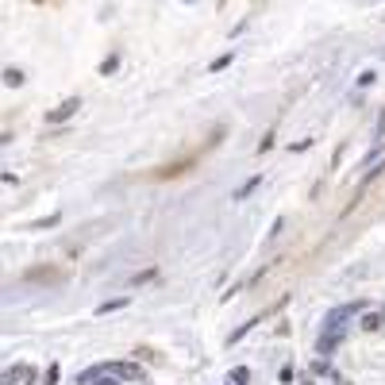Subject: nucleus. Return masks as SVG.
Here are the masks:
<instances>
[{
  "label": "nucleus",
  "mask_w": 385,
  "mask_h": 385,
  "mask_svg": "<svg viewBox=\"0 0 385 385\" xmlns=\"http://www.w3.org/2000/svg\"><path fill=\"white\" fill-rule=\"evenodd\" d=\"M4 85H12V89H19V85H24V74H19L16 66H8V69H4Z\"/></svg>",
  "instance_id": "10"
},
{
  "label": "nucleus",
  "mask_w": 385,
  "mask_h": 385,
  "mask_svg": "<svg viewBox=\"0 0 385 385\" xmlns=\"http://www.w3.org/2000/svg\"><path fill=\"white\" fill-rule=\"evenodd\" d=\"M359 85H374V69H362V74H359Z\"/></svg>",
  "instance_id": "16"
},
{
  "label": "nucleus",
  "mask_w": 385,
  "mask_h": 385,
  "mask_svg": "<svg viewBox=\"0 0 385 385\" xmlns=\"http://www.w3.org/2000/svg\"><path fill=\"white\" fill-rule=\"evenodd\" d=\"M339 385H351V382H339Z\"/></svg>",
  "instance_id": "18"
},
{
  "label": "nucleus",
  "mask_w": 385,
  "mask_h": 385,
  "mask_svg": "<svg viewBox=\"0 0 385 385\" xmlns=\"http://www.w3.org/2000/svg\"><path fill=\"white\" fill-rule=\"evenodd\" d=\"M108 374H116L120 382H139L142 366H139V362H108Z\"/></svg>",
  "instance_id": "2"
},
{
  "label": "nucleus",
  "mask_w": 385,
  "mask_h": 385,
  "mask_svg": "<svg viewBox=\"0 0 385 385\" xmlns=\"http://www.w3.org/2000/svg\"><path fill=\"white\" fill-rule=\"evenodd\" d=\"M127 304H131V297H112V301H104V304H97V312H101V316H108V312H120V309H127Z\"/></svg>",
  "instance_id": "5"
},
{
  "label": "nucleus",
  "mask_w": 385,
  "mask_h": 385,
  "mask_svg": "<svg viewBox=\"0 0 385 385\" xmlns=\"http://www.w3.org/2000/svg\"><path fill=\"white\" fill-rule=\"evenodd\" d=\"M58 377H62V366H58V362H51L47 374H42V385H58Z\"/></svg>",
  "instance_id": "11"
},
{
  "label": "nucleus",
  "mask_w": 385,
  "mask_h": 385,
  "mask_svg": "<svg viewBox=\"0 0 385 385\" xmlns=\"http://www.w3.org/2000/svg\"><path fill=\"white\" fill-rule=\"evenodd\" d=\"M309 147H312V139H297L293 147H289V151H293V154H301V151H309Z\"/></svg>",
  "instance_id": "12"
},
{
  "label": "nucleus",
  "mask_w": 385,
  "mask_h": 385,
  "mask_svg": "<svg viewBox=\"0 0 385 385\" xmlns=\"http://www.w3.org/2000/svg\"><path fill=\"white\" fill-rule=\"evenodd\" d=\"M259 185H262V177H259V174H254V177H251V181H247V185H239V189H235V201H247V197H251V192H254V189H259Z\"/></svg>",
  "instance_id": "6"
},
{
  "label": "nucleus",
  "mask_w": 385,
  "mask_h": 385,
  "mask_svg": "<svg viewBox=\"0 0 385 385\" xmlns=\"http://www.w3.org/2000/svg\"><path fill=\"white\" fill-rule=\"evenodd\" d=\"M227 382H231V385H251V370H247V366H235L231 374H227Z\"/></svg>",
  "instance_id": "8"
},
{
  "label": "nucleus",
  "mask_w": 385,
  "mask_h": 385,
  "mask_svg": "<svg viewBox=\"0 0 385 385\" xmlns=\"http://www.w3.org/2000/svg\"><path fill=\"white\" fill-rule=\"evenodd\" d=\"M151 277H154V270H139V274H135L131 281H135V285H142V281H151Z\"/></svg>",
  "instance_id": "13"
},
{
  "label": "nucleus",
  "mask_w": 385,
  "mask_h": 385,
  "mask_svg": "<svg viewBox=\"0 0 385 385\" xmlns=\"http://www.w3.org/2000/svg\"><path fill=\"white\" fill-rule=\"evenodd\" d=\"M227 66H231V54H224V58L212 62V74H216V69H227Z\"/></svg>",
  "instance_id": "14"
},
{
  "label": "nucleus",
  "mask_w": 385,
  "mask_h": 385,
  "mask_svg": "<svg viewBox=\"0 0 385 385\" xmlns=\"http://www.w3.org/2000/svg\"><path fill=\"white\" fill-rule=\"evenodd\" d=\"M54 224H58V216H42V220H35L31 227H54Z\"/></svg>",
  "instance_id": "15"
},
{
  "label": "nucleus",
  "mask_w": 385,
  "mask_h": 385,
  "mask_svg": "<svg viewBox=\"0 0 385 385\" xmlns=\"http://www.w3.org/2000/svg\"><path fill=\"white\" fill-rule=\"evenodd\" d=\"M185 4H192V0H185Z\"/></svg>",
  "instance_id": "19"
},
{
  "label": "nucleus",
  "mask_w": 385,
  "mask_h": 385,
  "mask_svg": "<svg viewBox=\"0 0 385 385\" xmlns=\"http://www.w3.org/2000/svg\"><path fill=\"white\" fill-rule=\"evenodd\" d=\"M359 309H362L359 301H354V304H339V309H331V312L324 316V331H339V327H343V324H347V320H351Z\"/></svg>",
  "instance_id": "1"
},
{
  "label": "nucleus",
  "mask_w": 385,
  "mask_h": 385,
  "mask_svg": "<svg viewBox=\"0 0 385 385\" xmlns=\"http://www.w3.org/2000/svg\"><path fill=\"white\" fill-rule=\"evenodd\" d=\"M77 108H81V101H77V97H69V101H62L58 108H51V112H47V124H62V120H69Z\"/></svg>",
  "instance_id": "3"
},
{
  "label": "nucleus",
  "mask_w": 385,
  "mask_h": 385,
  "mask_svg": "<svg viewBox=\"0 0 385 385\" xmlns=\"http://www.w3.org/2000/svg\"><path fill=\"white\" fill-rule=\"evenodd\" d=\"M259 320H262V316H254V320H247V324H243V327H235V331H231V335H227V343H239V339H243V335H247V331H251V327H254V324H259Z\"/></svg>",
  "instance_id": "9"
},
{
  "label": "nucleus",
  "mask_w": 385,
  "mask_h": 385,
  "mask_svg": "<svg viewBox=\"0 0 385 385\" xmlns=\"http://www.w3.org/2000/svg\"><path fill=\"white\" fill-rule=\"evenodd\" d=\"M97 385H124V382H120L116 374H104V377H101V382H97Z\"/></svg>",
  "instance_id": "17"
},
{
  "label": "nucleus",
  "mask_w": 385,
  "mask_h": 385,
  "mask_svg": "<svg viewBox=\"0 0 385 385\" xmlns=\"http://www.w3.org/2000/svg\"><path fill=\"white\" fill-rule=\"evenodd\" d=\"M347 339V327H339V331H320V343H316V351L320 354H331L335 347Z\"/></svg>",
  "instance_id": "4"
},
{
  "label": "nucleus",
  "mask_w": 385,
  "mask_h": 385,
  "mask_svg": "<svg viewBox=\"0 0 385 385\" xmlns=\"http://www.w3.org/2000/svg\"><path fill=\"white\" fill-rule=\"evenodd\" d=\"M382 324H385L382 312H366V316H362V331H377Z\"/></svg>",
  "instance_id": "7"
}]
</instances>
